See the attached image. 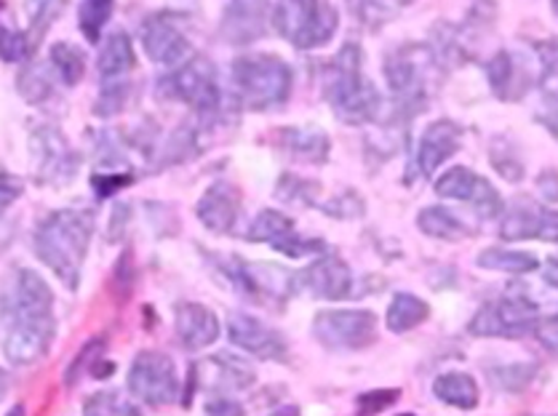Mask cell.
<instances>
[{
	"label": "cell",
	"mask_w": 558,
	"mask_h": 416,
	"mask_svg": "<svg viewBox=\"0 0 558 416\" xmlns=\"http://www.w3.org/2000/svg\"><path fill=\"white\" fill-rule=\"evenodd\" d=\"M57 320L51 286L35 270H16L0 294V347L9 364L33 366L49 355Z\"/></svg>",
	"instance_id": "obj_1"
},
{
	"label": "cell",
	"mask_w": 558,
	"mask_h": 416,
	"mask_svg": "<svg viewBox=\"0 0 558 416\" xmlns=\"http://www.w3.org/2000/svg\"><path fill=\"white\" fill-rule=\"evenodd\" d=\"M94 237V213L86 208H59L35 230V257L70 291L81 286L83 261Z\"/></svg>",
	"instance_id": "obj_2"
},
{
	"label": "cell",
	"mask_w": 558,
	"mask_h": 416,
	"mask_svg": "<svg viewBox=\"0 0 558 416\" xmlns=\"http://www.w3.org/2000/svg\"><path fill=\"white\" fill-rule=\"evenodd\" d=\"M326 102L331 112L348 126H364L377 121L383 110V97L377 86L364 75V53L361 46L345 44L331 59L326 73Z\"/></svg>",
	"instance_id": "obj_3"
},
{
	"label": "cell",
	"mask_w": 558,
	"mask_h": 416,
	"mask_svg": "<svg viewBox=\"0 0 558 416\" xmlns=\"http://www.w3.org/2000/svg\"><path fill=\"white\" fill-rule=\"evenodd\" d=\"M444 64L436 57L433 46L407 44L385 59V81L396 99V110L407 118L420 115L427 107L436 78L441 75Z\"/></svg>",
	"instance_id": "obj_4"
},
{
	"label": "cell",
	"mask_w": 558,
	"mask_h": 416,
	"mask_svg": "<svg viewBox=\"0 0 558 416\" xmlns=\"http://www.w3.org/2000/svg\"><path fill=\"white\" fill-rule=\"evenodd\" d=\"M239 102L248 110H272L292 97L294 73L276 53H246L230 68Z\"/></svg>",
	"instance_id": "obj_5"
},
{
	"label": "cell",
	"mask_w": 558,
	"mask_h": 416,
	"mask_svg": "<svg viewBox=\"0 0 558 416\" xmlns=\"http://www.w3.org/2000/svg\"><path fill=\"white\" fill-rule=\"evenodd\" d=\"M340 27V14L329 0H278L272 5V29L300 51L329 44Z\"/></svg>",
	"instance_id": "obj_6"
},
{
	"label": "cell",
	"mask_w": 558,
	"mask_h": 416,
	"mask_svg": "<svg viewBox=\"0 0 558 416\" xmlns=\"http://www.w3.org/2000/svg\"><path fill=\"white\" fill-rule=\"evenodd\" d=\"M160 91L171 99H180L201 115H217L222 110L225 94L219 86L217 68L206 57L185 59L169 78L160 83Z\"/></svg>",
	"instance_id": "obj_7"
},
{
	"label": "cell",
	"mask_w": 558,
	"mask_h": 416,
	"mask_svg": "<svg viewBox=\"0 0 558 416\" xmlns=\"http://www.w3.org/2000/svg\"><path fill=\"white\" fill-rule=\"evenodd\" d=\"M539 323L537 305H532L526 296H500V299L486 302L481 310L473 315L468 331L473 337L484 339H521L534 334Z\"/></svg>",
	"instance_id": "obj_8"
},
{
	"label": "cell",
	"mask_w": 558,
	"mask_h": 416,
	"mask_svg": "<svg viewBox=\"0 0 558 416\" xmlns=\"http://www.w3.org/2000/svg\"><path fill=\"white\" fill-rule=\"evenodd\" d=\"M180 374L169 355L145 350L129 368V392L147 406H169L180 397Z\"/></svg>",
	"instance_id": "obj_9"
},
{
	"label": "cell",
	"mask_w": 558,
	"mask_h": 416,
	"mask_svg": "<svg viewBox=\"0 0 558 416\" xmlns=\"http://www.w3.org/2000/svg\"><path fill=\"white\" fill-rule=\"evenodd\" d=\"M29 150H33L35 180L38 182L51 184V187H62V184L73 182V176L78 174L81 156L59 129H35L33 136H29Z\"/></svg>",
	"instance_id": "obj_10"
},
{
	"label": "cell",
	"mask_w": 558,
	"mask_h": 416,
	"mask_svg": "<svg viewBox=\"0 0 558 416\" xmlns=\"http://www.w3.org/2000/svg\"><path fill=\"white\" fill-rule=\"evenodd\" d=\"M313 337L326 350H364L377 339V315L369 310H320Z\"/></svg>",
	"instance_id": "obj_11"
},
{
	"label": "cell",
	"mask_w": 558,
	"mask_h": 416,
	"mask_svg": "<svg viewBox=\"0 0 558 416\" xmlns=\"http://www.w3.org/2000/svg\"><path fill=\"white\" fill-rule=\"evenodd\" d=\"M246 241L267 243V246H272L276 252L287 254V257L292 259L326 252L324 241L296 233L294 219L287 217L283 211H278V208H265V211L257 213V219H254L252 228H248Z\"/></svg>",
	"instance_id": "obj_12"
},
{
	"label": "cell",
	"mask_w": 558,
	"mask_h": 416,
	"mask_svg": "<svg viewBox=\"0 0 558 416\" xmlns=\"http://www.w3.org/2000/svg\"><path fill=\"white\" fill-rule=\"evenodd\" d=\"M486 81H489L492 94L500 102H519L530 94L532 86H539V62L537 57L526 59L513 51H497L486 62Z\"/></svg>",
	"instance_id": "obj_13"
},
{
	"label": "cell",
	"mask_w": 558,
	"mask_h": 416,
	"mask_svg": "<svg viewBox=\"0 0 558 416\" xmlns=\"http://www.w3.org/2000/svg\"><path fill=\"white\" fill-rule=\"evenodd\" d=\"M230 278L243 294L257 302H283L296 291V276L270 261H233Z\"/></svg>",
	"instance_id": "obj_14"
},
{
	"label": "cell",
	"mask_w": 558,
	"mask_h": 416,
	"mask_svg": "<svg viewBox=\"0 0 558 416\" xmlns=\"http://www.w3.org/2000/svg\"><path fill=\"white\" fill-rule=\"evenodd\" d=\"M500 237L502 241L558 243V211L534 204L530 198L513 200V206L502 211Z\"/></svg>",
	"instance_id": "obj_15"
},
{
	"label": "cell",
	"mask_w": 558,
	"mask_h": 416,
	"mask_svg": "<svg viewBox=\"0 0 558 416\" xmlns=\"http://www.w3.org/2000/svg\"><path fill=\"white\" fill-rule=\"evenodd\" d=\"M142 49L156 64H174L185 62L190 53V38L182 29V20L177 14H153L142 22L140 29Z\"/></svg>",
	"instance_id": "obj_16"
},
{
	"label": "cell",
	"mask_w": 558,
	"mask_h": 416,
	"mask_svg": "<svg viewBox=\"0 0 558 416\" xmlns=\"http://www.w3.org/2000/svg\"><path fill=\"white\" fill-rule=\"evenodd\" d=\"M228 337L243 353L259 360H287L289 344L278 329L267 326L265 320L246 313H233L228 318Z\"/></svg>",
	"instance_id": "obj_17"
},
{
	"label": "cell",
	"mask_w": 558,
	"mask_h": 416,
	"mask_svg": "<svg viewBox=\"0 0 558 416\" xmlns=\"http://www.w3.org/2000/svg\"><path fill=\"white\" fill-rule=\"evenodd\" d=\"M272 27V5L270 0H230L222 14L219 35L230 46H246L265 38Z\"/></svg>",
	"instance_id": "obj_18"
},
{
	"label": "cell",
	"mask_w": 558,
	"mask_h": 416,
	"mask_svg": "<svg viewBox=\"0 0 558 416\" xmlns=\"http://www.w3.org/2000/svg\"><path fill=\"white\" fill-rule=\"evenodd\" d=\"M296 286H302L316 299L340 302L353 294V272L345 259H340L337 254H324L296 276Z\"/></svg>",
	"instance_id": "obj_19"
},
{
	"label": "cell",
	"mask_w": 558,
	"mask_h": 416,
	"mask_svg": "<svg viewBox=\"0 0 558 416\" xmlns=\"http://www.w3.org/2000/svg\"><path fill=\"white\" fill-rule=\"evenodd\" d=\"M462 147V129L449 118L430 123L417 142V156H414V171L417 176H433L449 158L457 156Z\"/></svg>",
	"instance_id": "obj_20"
},
{
	"label": "cell",
	"mask_w": 558,
	"mask_h": 416,
	"mask_svg": "<svg viewBox=\"0 0 558 416\" xmlns=\"http://www.w3.org/2000/svg\"><path fill=\"white\" fill-rule=\"evenodd\" d=\"M201 224L211 233L225 235L235 228L241 213V189L230 182H214L204 195H201L198 206H195Z\"/></svg>",
	"instance_id": "obj_21"
},
{
	"label": "cell",
	"mask_w": 558,
	"mask_h": 416,
	"mask_svg": "<svg viewBox=\"0 0 558 416\" xmlns=\"http://www.w3.org/2000/svg\"><path fill=\"white\" fill-rule=\"evenodd\" d=\"M257 379L254 368L243 358H235L230 353L211 355L206 364L198 366V382L214 395H230V392L248 390Z\"/></svg>",
	"instance_id": "obj_22"
},
{
	"label": "cell",
	"mask_w": 558,
	"mask_h": 416,
	"mask_svg": "<svg viewBox=\"0 0 558 416\" xmlns=\"http://www.w3.org/2000/svg\"><path fill=\"white\" fill-rule=\"evenodd\" d=\"M174 329L182 347L190 350V353H198V350L211 347L219 339V318L206 305H198V302H182V305L177 307Z\"/></svg>",
	"instance_id": "obj_23"
},
{
	"label": "cell",
	"mask_w": 558,
	"mask_h": 416,
	"mask_svg": "<svg viewBox=\"0 0 558 416\" xmlns=\"http://www.w3.org/2000/svg\"><path fill=\"white\" fill-rule=\"evenodd\" d=\"M278 147L287 150L296 160L307 163H326L331 152V139L324 129L318 126H289L278 131Z\"/></svg>",
	"instance_id": "obj_24"
},
{
	"label": "cell",
	"mask_w": 558,
	"mask_h": 416,
	"mask_svg": "<svg viewBox=\"0 0 558 416\" xmlns=\"http://www.w3.org/2000/svg\"><path fill=\"white\" fill-rule=\"evenodd\" d=\"M134 64H136V53H134L132 38H129L123 29H116V33L107 35L97 59V70L102 83L126 81V75L132 73Z\"/></svg>",
	"instance_id": "obj_25"
},
{
	"label": "cell",
	"mask_w": 558,
	"mask_h": 416,
	"mask_svg": "<svg viewBox=\"0 0 558 416\" xmlns=\"http://www.w3.org/2000/svg\"><path fill=\"white\" fill-rule=\"evenodd\" d=\"M433 395L447 406L460 408V412H473L481 401L476 379L465 371H447L433 382Z\"/></svg>",
	"instance_id": "obj_26"
},
{
	"label": "cell",
	"mask_w": 558,
	"mask_h": 416,
	"mask_svg": "<svg viewBox=\"0 0 558 416\" xmlns=\"http://www.w3.org/2000/svg\"><path fill=\"white\" fill-rule=\"evenodd\" d=\"M417 228L423 230L427 237H436V241H447V243H460L473 235V230L468 228L457 213H452L444 206L423 208L417 217Z\"/></svg>",
	"instance_id": "obj_27"
},
{
	"label": "cell",
	"mask_w": 558,
	"mask_h": 416,
	"mask_svg": "<svg viewBox=\"0 0 558 416\" xmlns=\"http://www.w3.org/2000/svg\"><path fill=\"white\" fill-rule=\"evenodd\" d=\"M427 318H430V305H427L425 299L409 294V291H399V294L390 299L388 315H385V326H388L393 334H407V331L423 326Z\"/></svg>",
	"instance_id": "obj_28"
},
{
	"label": "cell",
	"mask_w": 558,
	"mask_h": 416,
	"mask_svg": "<svg viewBox=\"0 0 558 416\" xmlns=\"http://www.w3.org/2000/svg\"><path fill=\"white\" fill-rule=\"evenodd\" d=\"M476 265L484 267V270L510 272V276H526V272L537 270L539 259L530 252H515V248L492 246V248H484V252L478 254Z\"/></svg>",
	"instance_id": "obj_29"
},
{
	"label": "cell",
	"mask_w": 558,
	"mask_h": 416,
	"mask_svg": "<svg viewBox=\"0 0 558 416\" xmlns=\"http://www.w3.org/2000/svg\"><path fill=\"white\" fill-rule=\"evenodd\" d=\"M16 88L25 97V102L44 105L57 91V73H53L51 64L49 68L46 64H27L20 73V78H16Z\"/></svg>",
	"instance_id": "obj_30"
},
{
	"label": "cell",
	"mask_w": 558,
	"mask_h": 416,
	"mask_svg": "<svg viewBox=\"0 0 558 416\" xmlns=\"http://www.w3.org/2000/svg\"><path fill=\"white\" fill-rule=\"evenodd\" d=\"M481 176L468 166H452L449 171H444L436 180V193L447 200H460V204H471L473 195H476Z\"/></svg>",
	"instance_id": "obj_31"
},
{
	"label": "cell",
	"mask_w": 558,
	"mask_h": 416,
	"mask_svg": "<svg viewBox=\"0 0 558 416\" xmlns=\"http://www.w3.org/2000/svg\"><path fill=\"white\" fill-rule=\"evenodd\" d=\"M51 68L57 73V78L64 83V86H75L86 73V57L75 44H68V40H59V44L51 46Z\"/></svg>",
	"instance_id": "obj_32"
},
{
	"label": "cell",
	"mask_w": 558,
	"mask_h": 416,
	"mask_svg": "<svg viewBox=\"0 0 558 416\" xmlns=\"http://www.w3.org/2000/svg\"><path fill=\"white\" fill-rule=\"evenodd\" d=\"M70 0H27V16H29V27L27 35L33 40V46H38L44 40V35L49 33V27L53 22L62 16V11L68 9Z\"/></svg>",
	"instance_id": "obj_33"
},
{
	"label": "cell",
	"mask_w": 558,
	"mask_h": 416,
	"mask_svg": "<svg viewBox=\"0 0 558 416\" xmlns=\"http://www.w3.org/2000/svg\"><path fill=\"white\" fill-rule=\"evenodd\" d=\"M112 5H116V0H81L78 27L88 44L102 40V29L112 16Z\"/></svg>",
	"instance_id": "obj_34"
},
{
	"label": "cell",
	"mask_w": 558,
	"mask_h": 416,
	"mask_svg": "<svg viewBox=\"0 0 558 416\" xmlns=\"http://www.w3.org/2000/svg\"><path fill=\"white\" fill-rule=\"evenodd\" d=\"M276 195H278V200H283V204L316 206L318 182L305 180V176H296V174H283L281 180H278Z\"/></svg>",
	"instance_id": "obj_35"
},
{
	"label": "cell",
	"mask_w": 558,
	"mask_h": 416,
	"mask_svg": "<svg viewBox=\"0 0 558 416\" xmlns=\"http://www.w3.org/2000/svg\"><path fill=\"white\" fill-rule=\"evenodd\" d=\"M492 166H495L497 174L508 182H521L524 180V160L519 158L515 147L506 139H497L489 150Z\"/></svg>",
	"instance_id": "obj_36"
},
{
	"label": "cell",
	"mask_w": 558,
	"mask_h": 416,
	"mask_svg": "<svg viewBox=\"0 0 558 416\" xmlns=\"http://www.w3.org/2000/svg\"><path fill=\"white\" fill-rule=\"evenodd\" d=\"M534 374H537V366L534 364H506V366L489 368L492 384L508 392L524 390L526 384H532Z\"/></svg>",
	"instance_id": "obj_37"
},
{
	"label": "cell",
	"mask_w": 558,
	"mask_h": 416,
	"mask_svg": "<svg viewBox=\"0 0 558 416\" xmlns=\"http://www.w3.org/2000/svg\"><path fill=\"white\" fill-rule=\"evenodd\" d=\"M35 51L33 40L27 33L11 27H0V59L9 64L14 62H27L29 53Z\"/></svg>",
	"instance_id": "obj_38"
},
{
	"label": "cell",
	"mask_w": 558,
	"mask_h": 416,
	"mask_svg": "<svg viewBox=\"0 0 558 416\" xmlns=\"http://www.w3.org/2000/svg\"><path fill=\"white\" fill-rule=\"evenodd\" d=\"M129 99V81H112L105 83L102 94H99L97 105H94V115L99 118H112L126 107Z\"/></svg>",
	"instance_id": "obj_39"
},
{
	"label": "cell",
	"mask_w": 558,
	"mask_h": 416,
	"mask_svg": "<svg viewBox=\"0 0 558 416\" xmlns=\"http://www.w3.org/2000/svg\"><path fill=\"white\" fill-rule=\"evenodd\" d=\"M471 206L476 208V213L481 219H497V217H502V211H506V200H502V195L497 193V189L492 187V182L484 180V176H481L478 189H476V195H473Z\"/></svg>",
	"instance_id": "obj_40"
},
{
	"label": "cell",
	"mask_w": 558,
	"mask_h": 416,
	"mask_svg": "<svg viewBox=\"0 0 558 416\" xmlns=\"http://www.w3.org/2000/svg\"><path fill=\"white\" fill-rule=\"evenodd\" d=\"M401 397V390H374L359 397V416H377L385 408L393 406Z\"/></svg>",
	"instance_id": "obj_41"
},
{
	"label": "cell",
	"mask_w": 558,
	"mask_h": 416,
	"mask_svg": "<svg viewBox=\"0 0 558 416\" xmlns=\"http://www.w3.org/2000/svg\"><path fill=\"white\" fill-rule=\"evenodd\" d=\"M132 182H134L132 171H102V174L92 176L94 193H97L99 198H110V195H116L118 189H123Z\"/></svg>",
	"instance_id": "obj_42"
},
{
	"label": "cell",
	"mask_w": 558,
	"mask_h": 416,
	"mask_svg": "<svg viewBox=\"0 0 558 416\" xmlns=\"http://www.w3.org/2000/svg\"><path fill=\"white\" fill-rule=\"evenodd\" d=\"M324 213H329V217H337V219H355V217H364V200L359 198L355 193H342L340 198L329 200V204L324 206Z\"/></svg>",
	"instance_id": "obj_43"
},
{
	"label": "cell",
	"mask_w": 558,
	"mask_h": 416,
	"mask_svg": "<svg viewBox=\"0 0 558 416\" xmlns=\"http://www.w3.org/2000/svg\"><path fill=\"white\" fill-rule=\"evenodd\" d=\"M539 88H543V107H539L537 112V121L558 139V83Z\"/></svg>",
	"instance_id": "obj_44"
},
{
	"label": "cell",
	"mask_w": 558,
	"mask_h": 416,
	"mask_svg": "<svg viewBox=\"0 0 558 416\" xmlns=\"http://www.w3.org/2000/svg\"><path fill=\"white\" fill-rule=\"evenodd\" d=\"M22 195H25V182H22L20 176L0 171V213H3L11 204H16Z\"/></svg>",
	"instance_id": "obj_45"
},
{
	"label": "cell",
	"mask_w": 558,
	"mask_h": 416,
	"mask_svg": "<svg viewBox=\"0 0 558 416\" xmlns=\"http://www.w3.org/2000/svg\"><path fill=\"white\" fill-rule=\"evenodd\" d=\"M534 337H537V342L543 344L550 355H556L558 358V315L539 318L537 329H534Z\"/></svg>",
	"instance_id": "obj_46"
},
{
	"label": "cell",
	"mask_w": 558,
	"mask_h": 416,
	"mask_svg": "<svg viewBox=\"0 0 558 416\" xmlns=\"http://www.w3.org/2000/svg\"><path fill=\"white\" fill-rule=\"evenodd\" d=\"M102 347H105V339H97V342H88L86 347H83V353H78V358H75V364L70 366V371H68V384L78 382V374L83 371V366L92 364V360H99V358H92V355L99 353V350H102Z\"/></svg>",
	"instance_id": "obj_47"
},
{
	"label": "cell",
	"mask_w": 558,
	"mask_h": 416,
	"mask_svg": "<svg viewBox=\"0 0 558 416\" xmlns=\"http://www.w3.org/2000/svg\"><path fill=\"white\" fill-rule=\"evenodd\" d=\"M206 414L209 416H243V406L239 401L228 395H217L206 403Z\"/></svg>",
	"instance_id": "obj_48"
},
{
	"label": "cell",
	"mask_w": 558,
	"mask_h": 416,
	"mask_svg": "<svg viewBox=\"0 0 558 416\" xmlns=\"http://www.w3.org/2000/svg\"><path fill=\"white\" fill-rule=\"evenodd\" d=\"M537 193L543 195V200L548 204H558V171L545 169L543 174L537 176Z\"/></svg>",
	"instance_id": "obj_49"
},
{
	"label": "cell",
	"mask_w": 558,
	"mask_h": 416,
	"mask_svg": "<svg viewBox=\"0 0 558 416\" xmlns=\"http://www.w3.org/2000/svg\"><path fill=\"white\" fill-rule=\"evenodd\" d=\"M543 278H545V283H550V286L558 289V257H550L548 261H545Z\"/></svg>",
	"instance_id": "obj_50"
},
{
	"label": "cell",
	"mask_w": 558,
	"mask_h": 416,
	"mask_svg": "<svg viewBox=\"0 0 558 416\" xmlns=\"http://www.w3.org/2000/svg\"><path fill=\"white\" fill-rule=\"evenodd\" d=\"M267 416H302V412L296 406H292V403H289V406H281V408H278V412H272V414H267Z\"/></svg>",
	"instance_id": "obj_51"
},
{
	"label": "cell",
	"mask_w": 558,
	"mask_h": 416,
	"mask_svg": "<svg viewBox=\"0 0 558 416\" xmlns=\"http://www.w3.org/2000/svg\"><path fill=\"white\" fill-rule=\"evenodd\" d=\"M5 416H25V406H22V403H20V406H14V408H11V412L5 414Z\"/></svg>",
	"instance_id": "obj_52"
},
{
	"label": "cell",
	"mask_w": 558,
	"mask_h": 416,
	"mask_svg": "<svg viewBox=\"0 0 558 416\" xmlns=\"http://www.w3.org/2000/svg\"><path fill=\"white\" fill-rule=\"evenodd\" d=\"M550 5H554V14H556V20H558V0H550Z\"/></svg>",
	"instance_id": "obj_53"
}]
</instances>
